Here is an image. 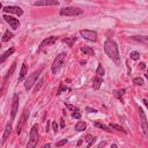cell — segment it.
Here are the masks:
<instances>
[{"label": "cell", "instance_id": "6da1fadb", "mask_svg": "<svg viewBox=\"0 0 148 148\" xmlns=\"http://www.w3.org/2000/svg\"><path fill=\"white\" fill-rule=\"evenodd\" d=\"M104 51L108 57L111 58V60H113L116 64H119V50L117 43L113 39H108L104 42Z\"/></svg>", "mask_w": 148, "mask_h": 148}, {"label": "cell", "instance_id": "7a4b0ae2", "mask_svg": "<svg viewBox=\"0 0 148 148\" xmlns=\"http://www.w3.org/2000/svg\"><path fill=\"white\" fill-rule=\"evenodd\" d=\"M39 140V133H38V126L34 125L30 130V136H29V141L27 145V148H36L37 143Z\"/></svg>", "mask_w": 148, "mask_h": 148}, {"label": "cell", "instance_id": "3957f363", "mask_svg": "<svg viewBox=\"0 0 148 148\" xmlns=\"http://www.w3.org/2000/svg\"><path fill=\"white\" fill-rule=\"evenodd\" d=\"M65 58H66V53H65V52H61V53H59V54L56 57L53 64L51 65V71H52L53 74H57V73L59 72V69L62 67L64 61H65Z\"/></svg>", "mask_w": 148, "mask_h": 148}, {"label": "cell", "instance_id": "277c9868", "mask_svg": "<svg viewBox=\"0 0 148 148\" xmlns=\"http://www.w3.org/2000/svg\"><path fill=\"white\" fill-rule=\"evenodd\" d=\"M82 13H84V10L78 7H65L59 12L61 16H77V15H81Z\"/></svg>", "mask_w": 148, "mask_h": 148}, {"label": "cell", "instance_id": "5b68a950", "mask_svg": "<svg viewBox=\"0 0 148 148\" xmlns=\"http://www.w3.org/2000/svg\"><path fill=\"white\" fill-rule=\"evenodd\" d=\"M41 72H42V68L38 69L37 72L33 73L31 75H29V77L27 78V80H26V82H24V88H26L27 90H30V89L33 88V86L36 84V81H37V79H38V77H39V74H41Z\"/></svg>", "mask_w": 148, "mask_h": 148}, {"label": "cell", "instance_id": "8992f818", "mask_svg": "<svg viewBox=\"0 0 148 148\" xmlns=\"http://www.w3.org/2000/svg\"><path fill=\"white\" fill-rule=\"evenodd\" d=\"M139 116H140V122H141V128H142V132L145 134L146 138H148V122H147V117L145 115V111L139 108Z\"/></svg>", "mask_w": 148, "mask_h": 148}, {"label": "cell", "instance_id": "52a82bcc", "mask_svg": "<svg viewBox=\"0 0 148 148\" xmlns=\"http://www.w3.org/2000/svg\"><path fill=\"white\" fill-rule=\"evenodd\" d=\"M80 35L87 41H90V42H96L97 41V33L94 31V30L82 29V30H80Z\"/></svg>", "mask_w": 148, "mask_h": 148}, {"label": "cell", "instance_id": "ba28073f", "mask_svg": "<svg viewBox=\"0 0 148 148\" xmlns=\"http://www.w3.org/2000/svg\"><path fill=\"white\" fill-rule=\"evenodd\" d=\"M19 94H14L13 96V101H12V113H11V118L12 120L15 119L16 117V113H18V110H19Z\"/></svg>", "mask_w": 148, "mask_h": 148}, {"label": "cell", "instance_id": "9c48e42d", "mask_svg": "<svg viewBox=\"0 0 148 148\" xmlns=\"http://www.w3.org/2000/svg\"><path fill=\"white\" fill-rule=\"evenodd\" d=\"M3 12L6 14V13H10V14H16L19 16H21L23 14V11L21 7L19 6H6L3 8Z\"/></svg>", "mask_w": 148, "mask_h": 148}, {"label": "cell", "instance_id": "30bf717a", "mask_svg": "<svg viewBox=\"0 0 148 148\" xmlns=\"http://www.w3.org/2000/svg\"><path fill=\"white\" fill-rule=\"evenodd\" d=\"M4 19H5V21H6L14 30L20 28V21H19V19H15V18H13V16H11V15H7V14H4Z\"/></svg>", "mask_w": 148, "mask_h": 148}, {"label": "cell", "instance_id": "8fae6325", "mask_svg": "<svg viewBox=\"0 0 148 148\" xmlns=\"http://www.w3.org/2000/svg\"><path fill=\"white\" fill-rule=\"evenodd\" d=\"M28 117H29V111H28L27 109H24V111H23V113H22V116H21V118H20V120H19L18 127H16V132H18V134H20V133H21L23 125H24V124H26V122L28 120Z\"/></svg>", "mask_w": 148, "mask_h": 148}, {"label": "cell", "instance_id": "7c38bea8", "mask_svg": "<svg viewBox=\"0 0 148 148\" xmlns=\"http://www.w3.org/2000/svg\"><path fill=\"white\" fill-rule=\"evenodd\" d=\"M57 39H58V37H56V36H51V37L45 38V39L39 44V50H42V49H44V48H46V46H49V45L54 44V43L57 42Z\"/></svg>", "mask_w": 148, "mask_h": 148}, {"label": "cell", "instance_id": "4fadbf2b", "mask_svg": "<svg viewBox=\"0 0 148 148\" xmlns=\"http://www.w3.org/2000/svg\"><path fill=\"white\" fill-rule=\"evenodd\" d=\"M59 5L56 0H41V1H35L34 6H57Z\"/></svg>", "mask_w": 148, "mask_h": 148}, {"label": "cell", "instance_id": "5bb4252c", "mask_svg": "<svg viewBox=\"0 0 148 148\" xmlns=\"http://www.w3.org/2000/svg\"><path fill=\"white\" fill-rule=\"evenodd\" d=\"M11 133H12V123H7L5 131H4V135H3V142H5L7 140V138L10 136Z\"/></svg>", "mask_w": 148, "mask_h": 148}, {"label": "cell", "instance_id": "9a60e30c", "mask_svg": "<svg viewBox=\"0 0 148 148\" xmlns=\"http://www.w3.org/2000/svg\"><path fill=\"white\" fill-rule=\"evenodd\" d=\"M27 73H28V67H27L26 64H23L22 67H21V71H20V77H19V80H18L19 82H21L24 79V77L27 75Z\"/></svg>", "mask_w": 148, "mask_h": 148}, {"label": "cell", "instance_id": "2e32d148", "mask_svg": "<svg viewBox=\"0 0 148 148\" xmlns=\"http://www.w3.org/2000/svg\"><path fill=\"white\" fill-rule=\"evenodd\" d=\"M14 52H15V49H14V48H11V49H8L6 52H4V53H3V56H1V60H0V61H1V64H3V62H4V61H5L10 56H12Z\"/></svg>", "mask_w": 148, "mask_h": 148}, {"label": "cell", "instance_id": "e0dca14e", "mask_svg": "<svg viewBox=\"0 0 148 148\" xmlns=\"http://www.w3.org/2000/svg\"><path fill=\"white\" fill-rule=\"evenodd\" d=\"M80 50H81V51H82L85 54H87V56H94V54H95L94 50H93L92 48L87 46V45H82V46L80 48Z\"/></svg>", "mask_w": 148, "mask_h": 148}, {"label": "cell", "instance_id": "ac0fdd59", "mask_svg": "<svg viewBox=\"0 0 148 148\" xmlns=\"http://www.w3.org/2000/svg\"><path fill=\"white\" fill-rule=\"evenodd\" d=\"M102 82H103V80H102L101 77H95L94 80H93V88L94 89H100Z\"/></svg>", "mask_w": 148, "mask_h": 148}, {"label": "cell", "instance_id": "d6986e66", "mask_svg": "<svg viewBox=\"0 0 148 148\" xmlns=\"http://www.w3.org/2000/svg\"><path fill=\"white\" fill-rule=\"evenodd\" d=\"M87 128V124L85 123V122H78L77 124H75V130L78 131V132H82V131H85Z\"/></svg>", "mask_w": 148, "mask_h": 148}, {"label": "cell", "instance_id": "ffe728a7", "mask_svg": "<svg viewBox=\"0 0 148 148\" xmlns=\"http://www.w3.org/2000/svg\"><path fill=\"white\" fill-rule=\"evenodd\" d=\"M85 141H87L88 143H87V146H86V148H90V146L95 142V136H93L92 134H87L86 135V138H85Z\"/></svg>", "mask_w": 148, "mask_h": 148}, {"label": "cell", "instance_id": "44dd1931", "mask_svg": "<svg viewBox=\"0 0 148 148\" xmlns=\"http://www.w3.org/2000/svg\"><path fill=\"white\" fill-rule=\"evenodd\" d=\"M133 39H135V41H138V42L148 46V36H134Z\"/></svg>", "mask_w": 148, "mask_h": 148}, {"label": "cell", "instance_id": "7402d4cb", "mask_svg": "<svg viewBox=\"0 0 148 148\" xmlns=\"http://www.w3.org/2000/svg\"><path fill=\"white\" fill-rule=\"evenodd\" d=\"M75 41H77L75 37H67V38H64V39H62V42L66 43L68 46H73V44L75 43Z\"/></svg>", "mask_w": 148, "mask_h": 148}, {"label": "cell", "instance_id": "603a6c76", "mask_svg": "<svg viewBox=\"0 0 148 148\" xmlns=\"http://www.w3.org/2000/svg\"><path fill=\"white\" fill-rule=\"evenodd\" d=\"M15 67H16V62H13V65H12L11 69L8 71V73H7V75H6V77H5V79H4V82H6V81L8 80V78H11V77H12V74H13V72L15 71Z\"/></svg>", "mask_w": 148, "mask_h": 148}, {"label": "cell", "instance_id": "cb8c5ba5", "mask_svg": "<svg viewBox=\"0 0 148 148\" xmlns=\"http://www.w3.org/2000/svg\"><path fill=\"white\" fill-rule=\"evenodd\" d=\"M113 95H115L116 98L120 100V98H123V96L125 95V89H118V90H115V92H113Z\"/></svg>", "mask_w": 148, "mask_h": 148}, {"label": "cell", "instance_id": "d4e9b609", "mask_svg": "<svg viewBox=\"0 0 148 148\" xmlns=\"http://www.w3.org/2000/svg\"><path fill=\"white\" fill-rule=\"evenodd\" d=\"M95 126L98 127V128H101V130H104V131H107V132H110V131H111V128H110L109 126H107V125H104V124H102V123H100V122H95Z\"/></svg>", "mask_w": 148, "mask_h": 148}, {"label": "cell", "instance_id": "484cf974", "mask_svg": "<svg viewBox=\"0 0 148 148\" xmlns=\"http://www.w3.org/2000/svg\"><path fill=\"white\" fill-rule=\"evenodd\" d=\"M13 36H14L13 33H11L10 30H7V31L4 34V36H3V42H4V43H5V42H8Z\"/></svg>", "mask_w": 148, "mask_h": 148}, {"label": "cell", "instance_id": "4316f807", "mask_svg": "<svg viewBox=\"0 0 148 148\" xmlns=\"http://www.w3.org/2000/svg\"><path fill=\"white\" fill-rule=\"evenodd\" d=\"M109 127H110V128H113V130H117V131H122L123 133H126V130H124V127H122V126L118 125V124H110Z\"/></svg>", "mask_w": 148, "mask_h": 148}, {"label": "cell", "instance_id": "83f0119b", "mask_svg": "<svg viewBox=\"0 0 148 148\" xmlns=\"http://www.w3.org/2000/svg\"><path fill=\"white\" fill-rule=\"evenodd\" d=\"M96 74H97V77H103L104 75V68H103L102 64H98V67L96 69Z\"/></svg>", "mask_w": 148, "mask_h": 148}, {"label": "cell", "instance_id": "f1b7e54d", "mask_svg": "<svg viewBox=\"0 0 148 148\" xmlns=\"http://www.w3.org/2000/svg\"><path fill=\"white\" fill-rule=\"evenodd\" d=\"M133 84L136 85V86H143L145 82H143V79L139 77V78H134V79H133Z\"/></svg>", "mask_w": 148, "mask_h": 148}, {"label": "cell", "instance_id": "f546056e", "mask_svg": "<svg viewBox=\"0 0 148 148\" xmlns=\"http://www.w3.org/2000/svg\"><path fill=\"white\" fill-rule=\"evenodd\" d=\"M43 84H44V79H39V81L37 82V85H36L35 88H34V93H37V92L41 89V87L43 86Z\"/></svg>", "mask_w": 148, "mask_h": 148}, {"label": "cell", "instance_id": "4dcf8cb0", "mask_svg": "<svg viewBox=\"0 0 148 148\" xmlns=\"http://www.w3.org/2000/svg\"><path fill=\"white\" fill-rule=\"evenodd\" d=\"M139 57H140V54H139L138 51H132V52L130 53V58H131L132 60H138Z\"/></svg>", "mask_w": 148, "mask_h": 148}, {"label": "cell", "instance_id": "1f68e13d", "mask_svg": "<svg viewBox=\"0 0 148 148\" xmlns=\"http://www.w3.org/2000/svg\"><path fill=\"white\" fill-rule=\"evenodd\" d=\"M66 108H67V109H69V110H71V111H73V112L79 111V108L74 107V105H71V104H66Z\"/></svg>", "mask_w": 148, "mask_h": 148}, {"label": "cell", "instance_id": "d6a6232c", "mask_svg": "<svg viewBox=\"0 0 148 148\" xmlns=\"http://www.w3.org/2000/svg\"><path fill=\"white\" fill-rule=\"evenodd\" d=\"M67 88H66V86L64 85V84H60V86H59V89L57 90V94L59 95V94H61V92H65Z\"/></svg>", "mask_w": 148, "mask_h": 148}, {"label": "cell", "instance_id": "836d02e7", "mask_svg": "<svg viewBox=\"0 0 148 148\" xmlns=\"http://www.w3.org/2000/svg\"><path fill=\"white\" fill-rule=\"evenodd\" d=\"M72 117H73L74 119H80V118H81V113H80V111L73 112V113H72Z\"/></svg>", "mask_w": 148, "mask_h": 148}, {"label": "cell", "instance_id": "e575fe53", "mask_svg": "<svg viewBox=\"0 0 148 148\" xmlns=\"http://www.w3.org/2000/svg\"><path fill=\"white\" fill-rule=\"evenodd\" d=\"M65 143H67V139H62V140L58 141V142L56 143V146H57V147H61V146H64Z\"/></svg>", "mask_w": 148, "mask_h": 148}, {"label": "cell", "instance_id": "d590c367", "mask_svg": "<svg viewBox=\"0 0 148 148\" xmlns=\"http://www.w3.org/2000/svg\"><path fill=\"white\" fill-rule=\"evenodd\" d=\"M87 111H88V112H90V113H96V112H97V110L92 109V108H89V107H87Z\"/></svg>", "mask_w": 148, "mask_h": 148}, {"label": "cell", "instance_id": "8d00e7d4", "mask_svg": "<svg viewBox=\"0 0 148 148\" xmlns=\"http://www.w3.org/2000/svg\"><path fill=\"white\" fill-rule=\"evenodd\" d=\"M52 126H53V131L57 132V131H58V125H57L56 122H52Z\"/></svg>", "mask_w": 148, "mask_h": 148}, {"label": "cell", "instance_id": "74e56055", "mask_svg": "<svg viewBox=\"0 0 148 148\" xmlns=\"http://www.w3.org/2000/svg\"><path fill=\"white\" fill-rule=\"evenodd\" d=\"M60 127H65V122H64V119H60Z\"/></svg>", "mask_w": 148, "mask_h": 148}, {"label": "cell", "instance_id": "f35d334b", "mask_svg": "<svg viewBox=\"0 0 148 148\" xmlns=\"http://www.w3.org/2000/svg\"><path fill=\"white\" fill-rule=\"evenodd\" d=\"M50 147H51V145H50V143H46V145H45L43 148H50Z\"/></svg>", "mask_w": 148, "mask_h": 148}, {"label": "cell", "instance_id": "ab89813d", "mask_svg": "<svg viewBox=\"0 0 148 148\" xmlns=\"http://www.w3.org/2000/svg\"><path fill=\"white\" fill-rule=\"evenodd\" d=\"M140 68H142V69L145 68V64H143V62H141V64H140Z\"/></svg>", "mask_w": 148, "mask_h": 148}, {"label": "cell", "instance_id": "60d3db41", "mask_svg": "<svg viewBox=\"0 0 148 148\" xmlns=\"http://www.w3.org/2000/svg\"><path fill=\"white\" fill-rule=\"evenodd\" d=\"M111 148H118V147H117L116 143H112V145H111Z\"/></svg>", "mask_w": 148, "mask_h": 148}, {"label": "cell", "instance_id": "b9f144b4", "mask_svg": "<svg viewBox=\"0 0 148 148\" xmlns=\"http://www.w3.org/2000/svg\"><path fill=\"white\" fill-rule=\"evenodd\" d=\"M84 140H85V139H82V140H80V141H79V142H78V146H80V145H81V143H82V141H84Z\"/></svg>", "mask_w": 148, "mask_h": 148}, {"label": "cell", "instance_id": "7bdbcfd3", "mask_svg": "<svg viewBox=\"0 0 148 148\" xmlns=\"http://www.w3.org/2000/svg\"><path fill=\"white\" fill-rule=\"evenodd\" d=\"M146 78H147V80H148V74H146Z\"/></svg>", "mask_w": 148, "mask_h": 148}, {"label": "cell", "instance_id": "ee69618b", "mask_svg": "<svg viewBox=\"0 0 148 148\" xmlns=\"http://www.w3.org/2000/svg\"><path fill=\"white\" fill-rule=\"evenodd\" d=\"M147 74H148V69H147Z\"/></svg>", "mask_w": 148, "mask_h": 148}]
</instances>
